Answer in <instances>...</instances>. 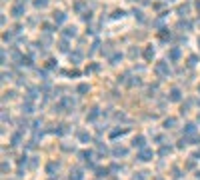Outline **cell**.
<instances>
[{
  "label": "cell",
  "mask_w": 200,
  "mask_h": 180,
  "mask_svg": "<svg viewBox=\"0 0 200 180\" xmlns=\"http://www.w3.org/2000/svg\"><path fill=\"white\" fill-rule=\"evenodd\" d=\"M38 8H42V6H46V0H36V2H34Z\"/></svg>",
  "instance_id": "6da1fadb"
}]
</instances>
